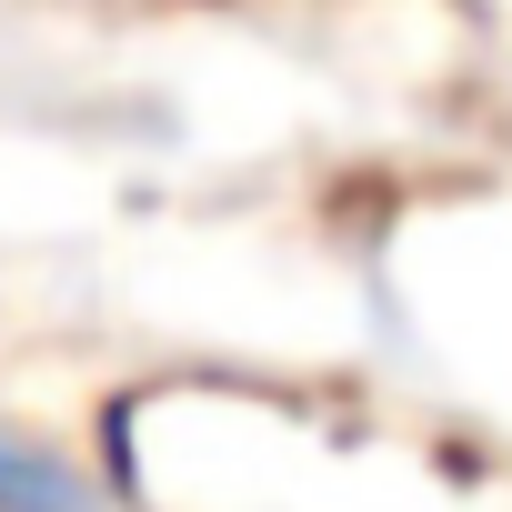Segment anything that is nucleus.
I'll list each match as a JSON object with an SVG mask.
<instances>
[{"mask_svg":"<svg viewBox=\"0 0 512 512\" xmlns=\"http://www.w3.org/2000/svg\"><path fill=\"white\" fill-rule=\"evenodd\" d=\"M0 512H91V492L61 452H31V442L0 432Z\"/></svg>","mask_w":512,"mask_h":512,"instance_id":"obj_1","label":"nucleus"}]
</instances>
